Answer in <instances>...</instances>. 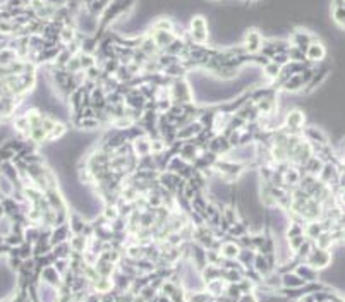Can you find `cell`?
<instances>
[{
	"label": "cell",
	"instance_id": "4",
	"mask_svg": "<svg viewBox=\"0 0 345 302\" xmlns=\"http://www.w3.org/2000/svg\"><path fill=\"white\" fill-rule=\"evenodd\" d=\"M325 59H327V48H325V45L321 43L319 40H314L313 43L308 46V50H306V60L313 65H318L323 62Z\"/></svg>",
	"mask_w": 345,
	"mask_h": 302
},
{
	"label": "cell",
	"instance_id": "3",
	"mask_svg": "<svg viewBox=\"0 0 345 302\" xmlns=\"http://www.w3.org/2000/svg\"><path fill=\"white\" fill-rule=\"evenodd\" d=\"M263 43H264L263 36L259 35L256 30H251V31H248V35H245L242 46H244V50H245V54H248V55H256V54L261 52Z\"/></svg>",
	"mask_w": 345,
	"mask_h": 302
},
{
	"label": "cell",
	"instance_id": "10",
	"mask_svg": "<svg viewBox=\"0 0 345 302\" xmlns=\"http://www.w3.org/2000/svg\"><path fill=\"white\" fill-rule=\"evenodd\" d=\"M297 302H316V300H314L313 294H308V295L301 297V299H297Z\"/></svg>",
	"mask_w": 345,
	"mask_h": 302
},
{
	"label": "cell",
	"instance_id": "2",
	"mask_svg": "<svg viewBox=\"0 0 345 302\" xmlns=\"http://www.w3.org/2000/svg\"><path fill=\"white\" fill-rule=\"evenodd\" d=\"M189 35H191L192 43L205 45L208 40V22L203 16H194L189 24Z\"/></svg>",
	"mask_w": 345,
	"mask_h": 302
},
{
	"label": "cell",
	"instance_id": "9",
	"mask_svg": "<svg viewBox=\"0 0 345 302\" xmlns=\"http://www.w3.org/2000/svg\"><path fill=\"white\" fill-rule=\"evenodd\" d=\"M237 302H258V299L254 294H244V295H240V299Z\"/></svg>",
	"mask_w": 345,
	"mask_h": 302
},
{
	"label": "cell",
	"instance_id": "5",
	"mask_svg": "<svg viewBox=\"0 0 345 302\" xmlns=\"http://www.w3.org/2000/svg\"><path fill=\"white\" fill-rule=\"evenodd\" d=\"M314 41V36L311 35L309 31L306 30H295L294 33L290 35V41L289 43L292 46H295V48H301L302 52L308 50V46Z\"/></svg>",
	"mask_w": 345,
	"mask_h": 302
},
{
	"label": "cell",
	"instance_id": "8",
	"mask_svg": "<svg viewBox=\"0 0 345 302\" xmlns=\"http://www.w3.org/2000/svg\"><path fill=\"white\" fill-rule=\"evenodd\" d=\"M332 16L335 24L345 28V7H332Z\"/></svg>",
	"mask_w": 345,
	"mask_h": 302
},
{
	"label": "cell",
	"instance_id": "1",
	"mask_svg": "<svg viewBox=\"0 0 345 302\" xmlns=\"http://www.w3.org/2000/svg\"><path fill=\"white\" fill-rule=\"evenodd\" d=\"M332 251H328V249H323V247H318V245L314 244V247L311 249V253L308 254V258H306V263L309 264V266H313L314 270H325V268H328L330 264H332Z\"/></svg>",
	"mask_w": 345,
	"mask_h": 302
},
{
	"label": "cell",
	"instance_id": "7",
	"mask_svg": "<svg viewBox=\"0 0 345 302\" xmlns=\"http://www.w3.org/2000/svg\"><path fill=\"white\" fill-rule=\"evenodd\" d=\"M302 285H306V282L295 271L282 273V287H285V289H299Z\"/></svg>",
	"mask_w": 345,
	"mask_h": 302
},
{
	"label": "cell",
	"instance_id": "6",
	"mask_svg": "<svg viewBox=\"0 0 345 302\" xmlns=\"http://www.w3.org/2000/svg\"><path fill=\"white\" fill-rule=\"evenodd\" d=\"M297 275H299L302 280L306 283H313V282H318V270H314L313 266H309L308 263H301L297 264V268L294 270Z\"/></svg>",
	"mask_w": 345,
	"mask_h": 302
}]
</instances>
